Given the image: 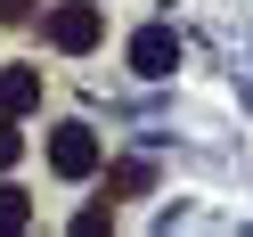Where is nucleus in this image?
Returning a JSON list of instances; mask_svg holds the SVG:
<instances>
[{"label": "nucleus", "instance_id": "6e6552de", "mask_svg": "<svg viewBox=\"0 0 253 237\" xmlns=\"http://www.w3.org/2000/svg\"><path fill=\"white\" fill-rule=\"evenodd\" d=\"M17 17H25V0H0V25H17Z\"/></svg>", "mask_w": 253, "mask_h": 237}, {"label": "nucleus", "instance_id": "0eeeda50", "mask_svg": "<svg viewBox=\"0 0 253 237\" xmlns=\"http://www.w3.org/2000/svg\"><path fill=\"white\" fill-rule=\"evenodd\" d=\"M17 155H25V131H17V123H0V172L17 164Z\"/></svg>", "mask_w": 253, "mask_h": 237}, {"label": "nucleus", "instance_id": "7ed1b4c3", "mask_svg": "<svg viewBox=\"0 0 253 237\" xmlns=\"http://www.w3.org/2000/svg\"><path fill=\"white\" fill-rule=\"evenodd\" d=\"M171 66H180V41H171V25H147V33H131V74L164 82Z\"/></svg>", "mask_w": 253, "mask_h": 237}, {"label": "nucleus", "instance_id": "39448f33", "mask_svg": "<svg viewBox=\"0 0 253 237\" xmlns=\"http://www.w3.org/2000/svg\"><path fill=\"white\" fill-rule=\"evenodd\" d=\"M147 180H155L147 164H115L106 172V196H147Z\"/></svg>", "mask_w": 253, "mask_h": 237}, {"label": "nucleus", "instance_id": "423d86ee", "mask_svg": "<svg viewBox=\"0 0 253 237\" xmlns=\"http://www.w3.org/2000/svg\"><path fill=\"white\" fill-rule=\"evenodd\" d=\"M25 221H33V196H25V188H0V229L17 237V229H25Z\"/></svg>", "mask_w": 253, "mask_h": 237}, {"label": "nucleus", "instance_id": "f257e3e1", "mask_svg": "<svg viewBox=\"0 0 253 237\" xmlns=\"http://www.w3.org/2000/svg\"><path fill=\"white\" fill-rule=\"evenodd\" d=\"M49 172L57 180H90L98 172V131L90 123H57L49 131Z\"/></svg>", "mask_w": 253, "mask_h": 237}, {"label": "nucleus", "instance_id": "f03ea898", "mask_svg": "<svg viewBox=\"0 0 253 237\" xmlns=\"http://www.w3.org/2000/svg\"><path fill=\"white\" fill-rule=\"evenodd\" d=\"M98 33H106V17H98V0H66V8H49V41H57L66 57L98 49Z\"/></svg>", "mask_w": 253, "mask_h": 237}, {"label": "nucleus", "instance_id": "20e7f679", "mask_svg": "<svg viewBox=\"0 0 253 237\" xmlns=\"http://www.w3.org/2000/svg\"><path fill=\"white\" fill-rule=\"evenodd\" d=\"M0 106H8V115H25V106H41V74H0Z\"/></svg>", "mask_w": 253, "mask_h": 237}]
</instances>
